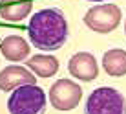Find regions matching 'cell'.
I'll return each instance as SVG.
<instances>
[{"instance_id": "obj_1", "label": "cell", "mask_w": 126, "mask_h": 114, "mask_svg": "<svg viewBox=\"0 0 126 114\" xmlns=\"http://www.w3.org/2000/svg\"><path fill=\"white\" fill-rule=\"evenodd\" d=\"M28 33L33 46L51 52V50H59L68 41L69 28L66 17L59 9L47 7V9H40L31 17Z\"/></svg>"}, {"instance_id": "obj_2", "label": "cell", "mask_w": 126, "mask_h": 114, "mask_svg": "<svg viewBox=\"0 0 126 114\" xmlns=\"http://www.w3.org/2000/svg\"><path fill=\"white\" fill-rule=\"evenodd\" d=\"M9 114H44L46 92L37 85H22L11 92L7 99Z\"/></svg>"}, {"instance_id": "obj_3", "label": "cell", "mask_w": 126, "mask_h": 114, "mask_svg": "<svg viewBox=\"0 0 126 114\" xmlns=\"http://www.w3.org/2000/svg\"><path fill=\"white\" fill-rule=\"evenodd\" d=\"M86 114H126V101L119 90L101 86L88 96Z\"/></svg>"}, {"instance_id": "obj_4", "label": "cell", "mask_w": 126, "mask_h": 114, "mask_svg": "<svg viewBox=\"0 0 126 114\" xmlns=\"http://www.w3.org/2000/svg\"><path fill=\"white\" fill-rule=\"evenodd\" d=\"M121 22V9L115 4H102V6L90 7L84 15V24L92 31L97 33H110Z\"/></svg>"}, {"instance_id": "obj_5", "label": "cell", "mask_w": 126, "mask_h": 114, "mask_svg": "<svg viewBox=\"0 0 126 114\" xmlns=\"http://www.w3.org/2000/svg\"><path fill=\"white\" fill-rule=\"evenodd\" d=\"M82 99V88L69 79H59L49 88V101L57 111H71Z\"/></svg>"}, {"instance_id": "obj_6", "label": "cell", "mask_w": 126, "mask_h": 114, "mask_svg": "<svg viewBox=\"0 0 126 114\" xmlns=\"http://www.w3.org/2000/svg\"><path fill=\"white\" fill-rule=\"evenodd\" d=\"M68 70L73 77L80 81H93L99 76V64L90 52H79L69 59Z\"/></svg>"}, {"instance_id": "obj_7", "label": "cell", "mask_w": 126, "mask_h": 114, "mask_svg": "<svg viewBox=\"0 0 126 114\" xmlns=\"http://www.w3.org/2000/svg\"><path fill=\"white\" fill-rule=\"evenodd\" d=\"M35 83H37L35 74L28 72L24 66H6L0 72V90L4 92L18 88L22 85H35Z\"/></svg>"}, {"instance_id": "obj_8", "label": "cell", "mask_w": 126, "mask_h": 114, "mask_svg": "<svg viewBox=\"0 0 126 114\" xmlns=\"http://www.w3.org/2000/svg\"><path fill=\"white\" fill-rule=\"evenodd\" d=\"M33 0H0V17L7 22H20L31 13Z\"/></svg>"}, {"instance_id": "obj_9", "label": "cell", "mask_w": 126, "mask_h": 114, "mask_svg": "<svg viewBox=\"0 0 126 114\" xmlns=\"http://www.w3.org/2000/svg\"><path fill=\"white\" fill-rule=\"evenodd\" d=\"M0 52H2L4 59L13 61V63H18L24 61L29 54V44L26 42L24 37L20 35H9L0 42Z\"/></svg>"}, {"instance_id": "obj_10", "label": "cell", "mask_w": 126, "mask_h": 114, "mask_svg": "<svg viewBox=\"0 0 126 114\" xmlns=\"http://www.w3.org/2000/svg\"><path fill=\"white\" fill-rule=\"evenodd\" d=\"M102 68L108 76L121 77L126 74V50L113 48L102 55Z\"/></svg>"}, {"instance_id": "obj_11", "label": "cell", "mask_w": 126, "mask_h": 114, "mask_svg": "<svg viewBox=\"0 0 126 114\" xmlns=\"http://www.w3.org/2000/svg\"><path fill=\"white\" fill-rule=\"evenodd\" d=\"M26 66L29 70H33L35 76L38 77H51L57 74L59 70V59L51 55H33L26 61Z\"/></svg>"}, {"instance_id": "obj_12", "label": "cell", "mask_w": 126, "mask_h": 114, "mask_svg": "<svg viewBox=\"0 0 126 114\" xmlns=\"http://www.w3.org/2000/svg\"><path fill=\"white\" fill-rule=\"evenodd\" d=\"M90 2H102V0H90Z\"/></svg>"}, {"instance_id": "obj_13", "label": "cell", "mask_w": 126, "mask_h": 114, "mask_svg": "<svg viewBox=\"0 0 126 114\" xmlns=\"http://www.w3.org/2000/svg\"><path fill=\"white\" fill-rule=\"evenodd\" d=\"M124 33H126V22H124Z\"/></svg>"}]
</instances>
